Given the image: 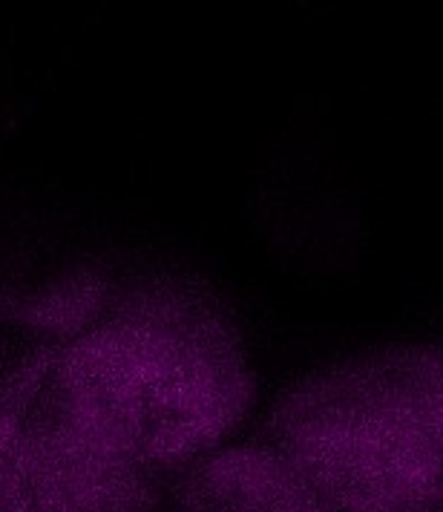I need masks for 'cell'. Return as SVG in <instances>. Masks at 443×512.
Instances as JSON below:
<instances>
[{"label":"cell","mask_w":443,"mask_h":512,"mask_svg":"<svg viewBox=\"0 0 443 512\" xmlns=\"http://www.w3.org/2000/svg\"><path fill=\"white\" fill-rule=\"evenodd\" d=\"M44 412L144 469H190L254 403L234 320L208 291L159 277L121 288L104 320L58 346Z\"/></svg>","instance_id":"obj_1"},{"label":"cell","mask_w":443,"mask_h":512,"mask_svg":"<svg viewBox=\"0 0 443 512\" xmlns=\"http://www.w3.org/2000/svg\"><path fill=\"white\" fill-rule=\"evenodd\" d=\"M274 449L343 512H443V346L317 369L277 400Z\"/></svg>","instance_id":"obj_2"},{"label":"cell","mask_w":443,"mask_h":512,"mask_svg":"<svg viewBox=\"0 0 443 512\" xmlns=\"http://www.w3.org/2000/svg\"><path fill=\"white\" fill-rule=\"evenodd\" d=\"M116 294L113 285L93 271H72L38 288L15 291L3 300L0 314L18 326L44 331L58 340V346H67L104 320Z\"/></svg>","instance_id":"obj_3"}]
</instances>
